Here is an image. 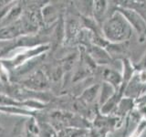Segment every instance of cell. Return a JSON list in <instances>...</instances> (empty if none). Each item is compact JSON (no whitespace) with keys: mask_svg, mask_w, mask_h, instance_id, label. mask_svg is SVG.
<instances>
[{"mask_svg":"<svg viewBox=\"0 0 146 137\" xmlns=\"http://www.w3.org/2000/svg\"><path fill=\"white\" fill-rule=\"evenodd\" d=\"M116 6L134 10L146 23V1H115Z\"/></svg>","mask_w":146,"mask_h":137,"instance_id":"cell-3","label":"cell"},{"mask_svg":"<svg viewBox=\"0 0 146 137\" xmlns=\"http://www.w3.org/2000/svg\"><path fill=\"white\" fill-rule=\"evenodd\" d=\"M90 55L92 58V61L96 63L99 64H109L111 62V58L109 55V53L106 51V49H104L98 46L92 45L90 47Z\"/></svg>","mask_w":146,"mask_h":137,"instance_id":"cell-5","label":"cell"},{"mask_svg":"<svg viewBox=\"0 0 146 137\" xmlns=\"http://www.w3.org/2000/svg\"><path fill=\"white\" fill-rule=\"evenodd\" d=\"M93 16L97 24L102 27L103 22L107 18V12L109 8V2L107 1H95L93 2Z\"/></svg>","mask_w":146,"mask_h":137,"instance_id":"cell-4","label":"cell"},{"mask_svg":"<svg viewBox=\"0 0 146 137\" xmlns=\"http://www.w3.org/2000/svg\"><path fill=\"white\" fill-rule=\"evenodd\" d=\"M135 106V103H134V100L130 99V98H126V97H123L121 102H119L118 106L115 110V112L113 113H115L116 117H123L127 113H130L133 107Z\"/></svg>","mask_w":146,"mask_h":137,"instance_id":"cell-7","label":"cell"},{"mask_svg":"<svg viewBox=\"0 0 146 137\" xmlns=\"http://www.w3.org/2000/svg\"><path fill=\"white\" fill-rule=\"evenodd\" d=\"M134 68L136 71H141V70H146V51L143 55V57L141 58L139 62L137 64H133Z\"/></svg>","mask_w":146,"mask_h":137,"instance_id":"cell-11","label":"cell"},{"mask_svg":"<svg viewBox=\"0 0 146 137\" xmlns=\"http://www.w3.org/2000/svg\"><path fill=\"white\" fill-rule=\"evenodd\" d=\"M111 11L102 26V36L110 43L128 42L131 38L133 29L120 12L114 8H111Z\"/></svg>","mask_w":146,"mask_h":137,"instance_id":"cell-1","label":"cell"},{"mask_svg":"<svg viewBox=\"0 0 146 137\" xmlns=\"http://www.w3.org/2000/svg\"><path fill=\"white\" fill-rule=\"evenodd\" d=\"M81 137H87L86 135H83V136H81Z\"/></svg>","mask_w":146,"mask_h":137,"instance_id":"cell-12","label":"cell"},{"mask_svg":"<svg viewBox=\"0 0 146 137\" xmlns=\"http://www.w3.org/2000/svg\"><path fill=\"white\" fill-rule=\"evenodd\" d=\"M139 112H140V119H139L138 125L136 126L133 132L131 134V136L129 137H141V135L143 134V132L146 129V107L140 108Z\"/></svg>","mask_w":146,"mask_h":137,"instance_id":"cell-8","label":"cell"},{"mask_svg":"<svg viewBox=\"0 0 146 137\" xmlns=\"http://www.w3.org/2000/svg\"><path fill=\"white\" fill-rule=\"evenodd\" d=\"M100 92V85L96 84L90 86V88L85 90V91L81 95V98L83 100H85L86 102L91 103L93 102L96 99L99 98Z\"/></svg>","mask_w":146,"mask_h":137,"instance_id":"cell-10","label":"cell"},{"mask_svg":"<svg viewBox=\"0 0 146 137\" xmlns=\"http://www.w3.org/2000/svg\"><path fill=\"white\" fill-rule=\"evenodd\" d=\"M102 77L104 82L111 84L116 90L120 89L122 82V75L117 70H114L112 68H105L102 72Z\"/></svg>","mask_w":146,"mask_h":137,"instance_id":"cell-6","label":"cell"},{"mask_svg":"<svg viewBox=\"0 0 146 137\" xmlns=\"http://www.w3.org/2000/svg\"><path fill=\"white\" fill-rule=\"evenodd\" d=\"M113 8L120 12L126 18V20L131 25V29L135 30L136 33L138 34V39L140 42H143L144 40H146V23L140 17L139 14H137L132 9L118 7L116 5Z\"/></svg>","mask_w":146,"mask_h":137,"instance_id":"cell-2","label":"cell"},{"mask_svg":"<svg viewBox=\"0 0 146 137\" xmlns=\"http://www.w3.org/2000/svg\"><path fill=\"white\" fill-rule=\"evenodd\" d=\"M115 91L116 90L111 84L103 81L102 85L100 86V92L99 96V103L100 106H102L110 98L112 97V95L115 93Z\"/></svg>","mask_w":146,"mask_h":137,"instance_id":"cell-9","label":"cell"}]
</instances>
